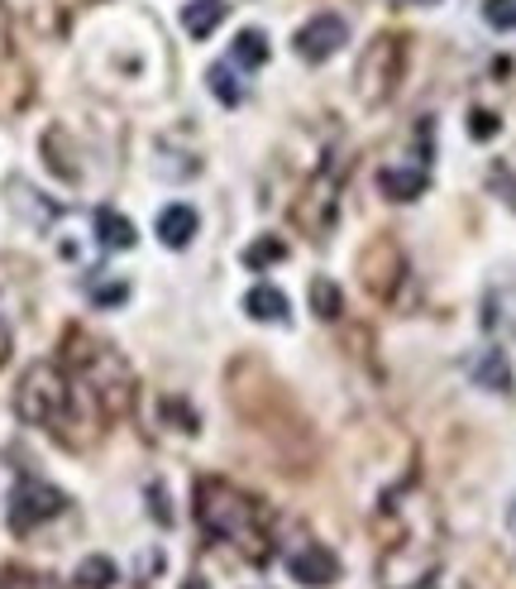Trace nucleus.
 <instances>
[{
	"mask_svg": "<svg viewBox=\"0 0 516 589\" xmlns=\"http://www.w3.org/2000/svg\"><path fill=\"white\" fill-rule=\"evenodd\" d=\"M196 522L206 536L234 542L244 556H268V528H263L259 499H249L244 489H234L230 479H202L196 484Z\"/></svg>",
	"mask_w": 516,
	"mask_h": 589,
	"instance_id": "1",
	"label": "nucleus"
},
{
	"mask_svg": "<svg viewBox=\"0 0 516 589\" xmlns=\"http://www.w3.org/2000/svg\"><path fill=\"white\" fill-rule=\"evenodd\" d=\"M68 364L72 374L87 384V393L101 403V412L121 417L129 412V403H135V374H129V364L121 350L101 346V340H87L82 331L68 336Z\"/></svg>",
	"mask_w": 516,
	"mask_h": 589,
	"instance_id": "2",
	"label": "nucleus"
},
{
	"mask_svg": "<svg viewBox=\"0 0 516 589\" xmlns=\"http://www.w3.org/2000/svg\"><path fill=\"white\" fill-rule=\"evenodd\" d=\"M15 417L24 427H44V431H62V422L72 417V378L58 364L38 360L20 374L15 384Z\"/></svg>",
	"mask_w": 516,
	"mask_h": 589,
	"instance_id": "3",
	"label": "nucleus"
},
{
	"mask_svg": "<svg viewBox=\"0 0 516 589\" xmlns=\"http://www.w3.org/2000/svg\"><path fill=\"white\" fill-rule=\"evenodd\" d=\"M340 188H344V159L340 154H325V163L307 178V188H301L293 202V226L307 235V240H325V235L335 230Z\"/></svg>",
	"mask_w": 516,
	"mask_h": 589,
	"instance_id": "4",
	"label": "nucleus"
},
{
	"mask_svg": "<svg viewBox=\"0 0 516 589\" xmlns=\"http://www.w3.org/2000/svg\"><path fill=\"white\" fill-rule=\"evenodd\" d=\"M402 77H406V38L402 34H378L359 54V72H354L359 97L368 101V106H382V101L397 97Z\"/></svg>",
	"mask_w": 516,
	"mask_h": 589,
	"instance_id": "5",
	"label": "nucleus"
},
{
	"mask_svg": "<svg viewBox=\"0 0 516 589\" xmlns=\"http://www.w3.org/2000/svg\"><path fill=\"white\" fill-rule=\"evenodd\" d=\"M62 508H68V499H62L53 484L20 479L15 494H10V503H5V522H10V532H15V536H30L34 528H44L48 518H58Z\"/></svg>",
	"mask_w": 516,
	"mask_h": 589,
	"instance_id": "6",
	"label": "nucleus"
},
{
	"mask_svg": "<svg viewBox=\"0 0 516 589\" xmlns=\"http://www.w3.org/2000/svg\"><path fill=\"white\" fill-rule=\"evenodd\" d=\"M359 279H364V287L378 297V303H392L397 297V287L406 283V254H402V245H397L392 235H378V240L359 254Z\"/></svg>",
	"mask_w": 516,
	"mask_h": 589,
	"instance_id": "7",
	"label": "nucleus"
},
{
	"mask_svg": "<svg viewBox=\"0 0 516 589\" xmlns=\"http://www.w3.org/2000/svg\"><path fill=\"white\" fill-rule=\"evenodd\" d=\"M344 44H349V24H344V15H330V10L311 15V20L293 34V48H297L301 63H330Z\"/></svg>",
	"mask_w": 516,
	"mask_h": 589,
	"instance_id": "8",
	"label": "nucleus"
},
{
	"mask_svg": "<svg viewBox=\"0 0 516 589\" xmlns=\"http://www.w3.org/2000/svg\"><path fill=\"white\" fill-rule=\"evenodd\" d=\"M287 575H293L297 585H307V589H330L344 575V566H340V556L330 552V546L301 542V546L287 552Z\"/></svg>",
	"mask_w": 516,
	"mask_h": 589,
	"instance_id": "9",
	"label": "nucleus"
},
{
	"mask_svg": "<svg viewBox=\"0 0 516 589\" xmlns=\"http://www.w3.org/2000/svg\"><path fill=\"white\" fill-rule=\"evenodd\" d=\"M431 182V159H416V163H388L378 173V192L388 202H416Z\"/></svg>",
	"mask_w": 516,
	"mask_h": 589,
	"instance_id": "10",
	"label": "nucleus"
},
{
	"mask_svg": "<svg viewBox=\"0 0 516 589\" xmlns=\"http://www.w3.org/2000/svg\"><path fill=\"white\" fill-rule=\"evenodd\" d=\"M196 226H202V220H196V212L187 202H172V206L158 212V240H163L168 250H187V245L196 240Z\"/></svg>",
	"mask_w": 516,
	"mask_h": 589,
	"instance_id": "11",
	"label": "nucleus"
},
{
	"mask_svg": "<svg viewBox=\"0 0 516 589\" xmlns=\"http://www.w3.org/2000/svg\"><path fill=\"white\" fill-rule=\"evenodd\" d=\"M483 326L493 336H516V283H502L483 297Z\"/></svg>",
	"mask_w": 516,
	"mask_h": 589,
	"instance_id": "12",
	"label": "nucleus"
},
{
	"mask_svg": "<svg viewBox=\"0 0 516 589\" xmlns=\"http://www.w3.org/2000/svg\"><path fill=\"white\" fill-rule=\"evenodd\" d=\"M225 20H230V5H225V0H187V5H182V30L192 38H210Z\"/></svg>",
	"mask_w": 516,
	"mask_h": 589,
	"instance_id": "13",
	"label": "nucleus"
},
{
	"mask_svg": "<svg viewBox=\"0 0 516 589\" xmlns=\"http://www.w3.org/2000/svg\"><path fill=\"white\" fill-rule=\"evenodd\" d=\"M96 240H101V250H135V240H139V230L129 226V216H121L115 206H101L96 216Z\"/></svg>",
	"mask_w": 516,
	"mask_h": 589,
	"instance_id": "14",
	"label": "nucleus"
},
{
	"mask_svg": "<svg viewBox=\"0 0 516 589\" xmlns=\"http://www.w3.org/2000/svg\"><path fill=\"white\" fill-rule=\"evenodd\" d=\"M473 384L488 388V393H512V364L497 346H488L479 360H473Z\"/></svg>",
	"mask_w": 516,
	"mask_h": 589,
	"instance_id": "15",
	"label": "nucleus"
},
{
	"mask_svg": "<svg viewBox=\"0 0 516 589\" xmlns=\"http://www.w3.org/2000/svg\"><path fill=\"white\" fill-rule=\"evenodd\" d=\"M244 312H249V317H254V321H268V326H277V321H287V312H293V307H287V297L277 293V287H268V283H254V287H249V293H244Z\"/></svg>",
	"mask_w": 516,
	"mask_h": 589,
	"instance_id": "16",
	"label": "nucleus"
},
{
	"mask_svg": "<svg viewBox=\"0 0 516 589\" xmlns=\"http://www.w3.org/2000/svg\"><path fill=\"white\" fill-rule=\"evenodd\" d=\"M268 34L263 30H240L234 34V44H230V63L234 68H244V72H254V68H263V63H268Z\"/></svg>",
	"mask_w": 516,
	"mask_h": 589,
	"instance_id": "17",
	"label": "nucleus"
},
{
	"mask_svg": "<svg viewBox=\"0 0 516 589\" xmlns=\"http://www.w3.org/2000/svg\"><path fill=\"white\" fill-rule=\"evenodd\" d=\"M72 580H77V589H111L115 580H121V570H115L111 556H87Z\"/></svg>",
	"mask_w": 516,
	"mask_h": 589,
	"instance_id": "18",
	"label": "nucleus"
},
{
	"mask_svg": "<svg viewBox=\"0 0 516 589\" xmlns=\"http://www.w3.org/2000/svg\"><path fill=\"white\" fill-rule=\"evenodd\" d=\"M311 312H316L321 321H340V312H344L340 283H330L325 273H321V279H311Z\"/></svg>",
	"mask_w": 516,
	"mask_h": 589,
	"instance_id": "19",
	"label": "nucleus"
},
{
	"mask_svg": "<svg viewBox=\"0 0 516 589\" xmlns=\"http://www.w3.org/2000/svg\"><path fill=\"white\" fill-rule=\"evenodd\" d=\"M206 82H210V97H216L220 106H240V101H244V82H240V77H234L230 63H220V68H210V72H206Z\"/></svg>",
	"mask_w": 516,
	"mask_h": 589,
	"instance_id": "20",
	"label": "nucleus"
},
{
	"mask_svg": "<svg viewBox=\"0 0 516 589\" xmlns=\"http://www.w3.org/2000/svg\"><path fill=\"white\" fill-rule=\"evenodd\" d=\"M283 254H287V245L277 240V235H263V240H254V245H249V250H244V264L259 273V269L277 264V259H283Z\"/></svg>",
	"mask_w": 516,
	"mask_h": 589,
	"instance_id": "21",
	"label": "nucleus"
},
{
	"mask_svg": "<svg viewBox=\"0 0 516 589\" xmlns=\"http://www.w3.org/2000/svg\"><path fill=\"white\" fill-rule=\"evenodd\" d=\"M483 20L493 30H516V0H483Z\"/></svg>",
	"mask_w": 516,
	"mask_h": 589,
	"instance_id": "22",
	"label": "nucleus"
},
{
	"mask_svg": "<svg viewBox=\"0 0 516 589\" xmlns=\"http://www.w3.org/2000/svg\"><path fill=\"white\" fill-rule=\"evenodd\" d=\"M0 589H58V585L44 580V575H20V570H5V575H0Z\"/></svg>",
	"mask_w": 516,
	"mask_h": 589,
	"instance_id": "23",
	"label": "nucleus"
},
{
	"mask_svg": "<svg viewBox=\"0 0 516 589\" xmlns=\"http://www.w3.org/2000/svg\"><path fill=\"white\" fill-rule=\"evenodd\" d=\"M497 129H502V125H497L493 111H473V115H469V135H473V139H493Z\"/></svg>",
	"mask_w": 516,
	"mask_h": 589,
	"instance_id": "24",
	"label": "nucleus"
},
{
	"mask_svg": "<svg viewBox=\"0 0 516 589\" xmlns=\"http://www.w3.org/2000/svg\"><path fill=\"white\" fill-rule=\"evenodd\" d=\"M149 499H153V518L172 522V508H168V499H163V489H158V484H149Z\"/></svg>",
	"mask_w": 516,
	"mask_h": 589,
	"instance_id": "25",
	"label": "nucleus"
},
{
	"mask_svg": "<svg viewBox=\"0 0 516 589\" xmlns=\"http://www.w3.org/2000/svg\"><path fill=\"white\" fill-rule=\"evenodd\" d=\"M507 528H512V536H516V499H512V508H507Z\"/></svg>",
	"mask_w": 516,
	"mask_h": 589,
	"instance_id": "26",
	"label": "nucleus"
},
{
	"mask_svg": "<svg viewBox=\"0 0 516 589\" xmlns=\"http://www.w3.org/2000/svg\"><path fill=\"white\" fill-rule=\"evenodd\" d=\"M402 5H440V0H402Z\"/></svg>",
	"mask_w": 516,
	"mask_h": 589,
	"instance_id": "27",
	"label": "nucleus"
},
{
	"mask_svg": "<svg viewBox=\"0 0 516 589\" xmlns=\"http://www.w3.org/2000/svg\"><path fill=\"white\" fill-rule=\"evenodd\" d=\"M187 589H206V585L202 580H187Z\"/></svg>",
	"mask_w": 516,
	"mask_h": 589,
	"instance_id": "28",
	"label": "nucleus"
}]
</instances>
